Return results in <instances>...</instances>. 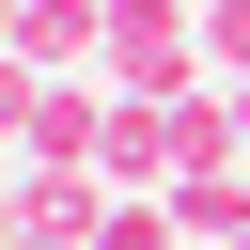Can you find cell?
<instances>
[{
	"instance_id": "6da1fadb",
	"label": "cell",
	"mask_w": 250,
	"mask_h": 250,
	"mask_svg": "<svg viewBox=\"0 0 250 250\" xmlns=\"http://www.w3.org/2000/svg\"><path fill=\"white\" fill-rule=\"evenodd\" d=\"M109 94H188L203 78V0H109Z\"/></svg>"
},
{
	"instance_id": "7a4b0ae2",
	"label": "cell",
	"mask_w": 250,
	"mask_h": 250,
	"mask_svg": "<svg viewBox=\"0 0 250 250\" xmlns=\"http://www.w3.org/2000/svg\"><path fill=\"white\" fill-rule=\"evenodd\" d=\"M16 62L94 78V62H109V0H16Z\"/></svg>"
},
{
	"instance_id": "3957f363",
	"label": "cell",
	"mask_w": 250,
	"mask_h": 250,
	"mask_svg": "<svg viewBox=\"0 0 250 250\" xmlns=\"http://www.w3.org/2000/svg\"><path fill=\"white\" fill-rule=\"evenodd\" d=\"M172 234H188V250H234V234H250V156L172 172Z\"/></svg>"
},
{
	"instance_id": "277c9868",
	"label": "cell",
	"mask_w": 250,
	"mask_h": 250,
	"mask_svg": "<svg viewBox=\"0 0 250 250\" xmlns=\"http://www.w3.org/2000/svg\"><path fill=\"white\" fill-rule=\"evenodd\" d=\"M94 250H188V234H172V188H109V234H94Z\"/></svg>"
},
{
	"instance_id": "5b68a950",
	"label": "cell",
	"mask_w": 250,
	"mask_h": 250,
	"mask_svg": "<svg viewBox=\"0 0 250 250\" xmlns=\"http://www.w3.org/2000/svg\"><path fill=\"white\" fill-rule=\"evenodd\" d=\"M203 78H250V0H203Z\"/></svg>"
},
{
	"instance_id": "8992f818",
	"label": "cell",
	"mask_w": 250,
	"mask_h": 250,
	"mask_svg": "<svg viewBox=\"0 0 250 250\" xmlns=\"http://www.w3.org/2000/svg\"><path fill=\"white\" fill-rule=\"evenodd\" d=\"M16 203H31V172H0V250H16Z\"/></svg>"
},
{
	"instance_id": "52a82bcc",
	"label": "cell",
	"mask_w": 250,
	"mask_h": 250,
	"mask_svg": "<svg viewBox=\"0 0 250 250\" xmlns=\"http://www.w3.org/2000/svg\"><path fill=\"white\" fill-rule=\"evenodd\" d=\"M16 250H31V234H16Z\"/></svg>"
},
{
	"instance_id": "ba28073f",
	"label": "cell",
	"mask_w": 250,
	"mask_h": 250,
	"mask_svg": "<svg viewBox=\"0 0 250 250\" xmlns=\"http://www.w3.org/2000/svg\"><path fill=\"white\" fill-rule=\"evenodd\" d=\"M234 250H250V234H234Z\"/></svg>"
}]
</instances>
